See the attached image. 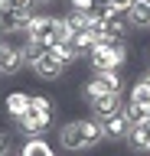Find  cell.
Returning <instances> with one entry per match:
<instances>
[{
    "label": "cell",
    "instance_id": "cell-1",
    "mask_svg": "<svg viewBox=\"0 0 150 156\" xmlns=\"http://www.w3.org/2000/svg\"><path fill=\"white\" fill-rule=\"evenodd\" d=\"M56 136L65 153H82V150H95L98 143H104V127L95 117H75V120L59 124Z\"/></svg>",
    "mask_w": 150,
    "mask_h": 156
},
{
    "label": "cell",
    "instance_id": "cell-2",
    "mask_svg": "<svg viewBox=\"0 0 150 156\" xmlns=\"http://www.w3.org/2000/svg\"><path fill=\"white\" fill-rule=\"evenodd\" d=\"M127 46H118V49H108V46H95V52L88 55V65L91 72H111V68H124L127 65Z\"/></svg>",
    "mask_w": 150,
    "mask_h": 156
},
{
    "label": "cell",
    "instance_id": "cell-3",
    "mask_svg": "<svg viewBox=\"0 0 150 156\" xmlns=\"http://www.w3.org/2000/svg\"><path fill=\"white\" fill-rule=\"evenodd\" d=\"M56 20H59L56 13H33V20H30V26H26L23 36L33 39V42H42L49 49L56 42Z\"/></svg>",
    "mask_w": 150,
    "mask_h": 156
},
{
    "label": "cell",
    "instance_id": "cell-4",
    "mask_svg": "<svg viewBox=\"0 0 150 156\" xmlns=\"http://www.w3.org/2000/svg\"><path fill=\"white\" fill-rule=\"evenodd\" d=\"M49 124H56V120H52V117H46V114H39V111H33V107H30L23 117H16V120H13V127L20 130L23 140H30V136H42L46 130H49Z\"/></svg>",
    "mask_w": 150,
    "mask_h": 156
},
{
    "label": "cell",
    "instance_id": "cell-5",
    "mask_svg": "<svg viewBox=\"0 0 150 156\" xmlns=\"http://www.w3.org/2000/svg\"><path fill=\"white\" fill-rule=\"evenodd\" d=\"M23 72V46H13V42H0V75L13 78Z\"/></svg>",
    "mask_w": 150,
    "mask_h": 156
},
{
    "label": "cell",
    "instance_id": "cell-6",
    "mask_svg": "<svg viewBox=\"0 0 150 156\" xmlns=\"http://www.w3.org/2000/svg\"><path fill=\"white\" fill-rule=\"evenodd\" d=\"M30 20H33V13H26V10H3L0 13V29L7 36H16V33H26Z\"/></svg>",
    "mask_w": 150,
    "mask_h": 156
},
{
    "label": "cell",
    "instance_id": "cell-7",
    "mask_svg": "<svg viewBox=\"0 0 150 156\" xmlns=\"http://www.w3.org/2000/svg\"><path fill=\"white\" fill-rule=\"evenodd\" d=\"M101 127H104V140H111V143H124L134 124H130L127 117H124V111H121V114L108 117V120H101Z\"/></svg>",
    "mask_w": 150,
    "mask_h": 156
},
{
    "label": "cell",
    "instance_id": "cell-8",
    "mask_svg": "<svg viewBox=\"0 0 150 156\" xmlns=\"http://www.w3.org/2000/svg\"><path fill=\"white\" fill-rule=\"evenodd\" d=\"M124 111V98L121 94H101L95 104H91V117L95 120H108V117H114V114H121Z\"/></svg>",
    "mask_w": 150,
    "mask_h": 156
},
{
    "label": "cell",
    "instance_id": "cell-9",
    "mask_svg": "<svg viewBox=\"0 0 150 156\" xmlns=\"http://www.w3.org/2000/svg\"><path fill=\"white\" fill-rule=\"evenodd\" d=\"M65 68H69V65H62L59 58H52L49 52H46V55L33 65V72H36V78H39V81H59V78L65 75Z\"/></svg>",
    "mask_w": 150,
    "mask_h": 156
},
{
    "label": "cell",
    "instance_id": "cell-10",
    "mask_svg": "<svg viewBox=\"0 0 150 156\" xmlns=\"http://www.w3.org/2000/svg\"><path fill=\"white\" fill-rule=\"evenodd\" d=\"M124 143H127L134 153H147V156H150V117L130 127V133H127Z\"/></svg>",
    "mask_w": 150,
    "mask_h": 156
},
{
    "label": "cell",
    "instance_id": "cell-11",
    "mask_svg": "<svg viewBox=\"0 0 150 156\" xmlns=\"http://www.w3.org/2000/svg\"><path fill=\"white\" fill-rule=\"evenodd\" d=\"M3 111H7L10 120L23 117L26 111H30V94H26V91H10V94L3 98Z\"/></svg>",
    "mask_w": 150,
    "mask_h": 156
},
{
    "label": "cell",
    "instance_id": "cell-12",
    "mask_svg": "<svg viewBox=\"0 0 150 156\" xmlns=\"http://www.w3.org/2000/svg\"><path fill=\"white\" fill-rule=\"evenodd\" d=\"M56 153V146L46 140V136H30V140H23L20 146V156H52Z\"/></svg>",
    "mask_w": 150,
    "mask_h": 156
},
{
    "label": "cell",
    "instance_id": "cell-13",
    "mask_svg": "<svg viewBox=\"0 0 150 156\" xmlns=\"http://www.w3.org/2000/svg\"><path fill=\"white\" fill-rule=\"evenodd\" d=\"M91 75L101 81V88H104L108 94H121V91H124V81H121L118 68H111V72H91Z\"/></svg>",
    "mask_w": 150,
    "mask_h": 156
},
{
    "label": "cell",
    "instance_id": "cell-14",
    "mask_svg": "<svg viewBox=\"0 0 150 156\" xmlns=\"http://www.w3.org/2000/svg\"><path fill=\"white\" fill-rule=\"evenodd\" d=\"M49 55L52 58H59L62 65H75V62H79V52H75V46H72V42H52L49 46Z\"/></svg>",
    "mask_w": 150,
    "mask_h": 156
},
{
    "label": "cell",
    "instance_id": "cell-15",
    "mask_svg": "<svg viewBox=\"0 0 150 156\" xmlns=\"http://www.w3.org/2000/svg\"><path fill=\"white\" fill-rule=\"evenodd\" d=\"M72 46H75V52H79L82 58H88L91 52H95V46H98V36H95L91 29H82L79 36L72 39Z\"/></svg>",
    "mask_w": 150,
    "mask_h": 156
},
{
    "label": "cell",
    "instance_id": "cell-16",
    "mask_svg": "<svg viewBox=\"0 0 150 156\" xmlns=\"http://www.w3.org/2000/svg\"><path fill=\"white\" fill-rule=\"evenodd\" d=\"M46 52H49V49L42 46V42H33V39H26V42H23V65H30V68H33L42 55H46Z\"/></svg>",
    "mask_w": 150,
    "mask_h": 156
},
{
    "label": "cell",
    "instance_id": "cell-17",
    "mask_svg": "<svg viewBox=\"0 0 150 156\" xmlns=\"http://www.w3.org/2000/svg\"><path fill=\"white\" fill-rule=\"evenodd\" d=\"M79 94H82V101H85V104L91 107V104H95V101H98L101 94H108V91H104V88H101V81H98V78L91 75L88 81H85V85H82V91H79Z\"/></svg>",
    "mask_w": 150,
    "mask_h": 156
},
{
    "label": "cell",
    "instance_id": "cell-18",
    "mask_svg": "<svg viewBox=\"0 0 150 156\" xmlns=\"http://www.w3.org/2000/svg\"><path fill=\"white\" fill-rule=\"evenodd\" d=\"M130 26H137V29H147L150 26V3L137 0V3L130 7Z\"/></svg>",
    "mask_w": 150,
    "mask_h": 156
},
{
    "label": "cell",
    "instance_id": "cell-19",
    "mask_svg": "<svg viewBox=\"0 0 150 156\" xmlns=\"http://www.w3.org/2000/svg\"><path fill=\"white\" fill-rule=\"evenodd\" d=\"M30 107L56 120V107H59V104H56V98H46V94H30Z\"/></svg>",
    "mask_w": 150,
    "mask_h": 156
},
{
    "label": "cell",
    "instance_id": "cell-20",
    "mask_svg": "<svg viewBox=\"0 0 150 156\" xmlns=\"http://www.w3.org/2000/svg\"><path fill=\"white\" fill-rule=\"evenodd\" d=\"M127 101H134V104H144V107H150V85L144 81V78H137V81L130 85V94H127Z\"/></svg>",
    "mask_w": 150,
    "mask_h": 156
},
{
    "label": "cell",
    "instance_id": "cell-21",
    "mask_svg": "<svg viewBox=\"0 0 150 156\" xmlns=\"http://www.w3.org/2000/svg\"><path fill=\"white\" fill-rule=\"evenodd\" d=\"M124 117H127L130 124H140V120H147V117H150V107L134 104V101H124Z\"/></svg>",
    "mask_w": 150,
    "mask_h": 156
},
{
    "label": "cell",
    "instance_id": "cell-22",
    "mask_svg": "<svg viewBox=\"0 0 150 156\" xmlns=\"http://www.w3.org/2000/svg\"><path fill=\"white\" fill-rule=\"evenodd\" d=\"M95 7H98V0H69V10L75 13H91Z\"/></svg>",
    "mask_w": 150,
    "mask_h": 156
},
{
    "label": "cell",
    "instance_id": "cell-23",
    "mask_svg": "<svg viewBox=\"0 0 150 156\" xmlns=\"http://www.w3.org/2000/svg\"><path fill=\"white\" fill-rule=\"evenodd\" d=\"M10 153H13V143L7 136V130H0V156H10Z\"/></svg>",
    "mask_w": 150,
    "mask_h": 156
},
{
    "label": "cell",
    "instance_id": "cell-24",
    "mask_svg": "<svg viewBox=\"0 0 150 156\" xmlns=\"http://www.w3.org/2000/svg\"><path fill=\"white\" fill-rule=\"evenodd\" d=\"M16 10H26V13H36V0H13Z\"/></svg>",
    "mask_w": 150,
    "mask_h": 156
},
{
    "label": "cell",
    "instance_id": "cell-25",
    "mask_svg": "<svg viewBox=\"0 0 150 156\" xmlns=\"http://www.w3.org/2000/svg\"><path fill=\"white\" fill-rule=\"evenodd\" d=\"M108 3H111V7H121V10H130L137 0H108Z\"/></svg>",
    "mask_w": 150,
    "mask_h": 156
},
{
    "label": "cell",
    "instance_id": "cell-26",
    "mask_svg": "<svg viewBox=\"0 0 150 156\" xmlns=\"http://www.w3.org/2000/svg\"><path fill=\"white\" fill-rule=\"evenodd\" d=\"M52 3H59V0H36V7H52Z\"/></svg>",
    "mask_w": 150,
    "mask_h": 156
},
{
    "label": "cell",
    "instance_id": "cell-27",
    "mask_svg": "<svg viewBox=\"0 0 150 156\" xmlns=\"http://www.w3.org/2000/svg\"><path fill=\"white\" fill-rule=\"evenodd\" d=\"M0 42H7V33H3V29H0Z\"/></svg>",
    "mask_w": 150,
    "mask_h": 156
},
{
    "label": "cell",
    "instance_id": "cell-28",
    "mask_svg": "<svg viewBox=\"0 0 150 156\" xmlns=\"http://www.w3.org/2000/svg\"><path fill=\"white\" fill-rule=\"evenodd\" d=\"M147 68H150V46H147Z\"/></svg>",
    "mask_w": 150,
    "mask_h": 156
},
{
    "label": "cell",
    "instance_id": "cell-29",
    "mask_svg": "<svg viewBox=\"0 0 150 156\" xmlns=\"http://www.w3.org/2000/svg\"><path fill=\"white\" fill-rule=\"evenodd\" d=\"M144 3H150V0H144Z\"/></svg>",
    "mask_w": 150,
    "mask_h": 156
},
{
    "label": "cell",
    "instance_id": "cell-30",
    "mask_svg": "<svg viewBox=\"0 0 150 156\" xmlns=\"http://www.w3.org/2000/svg\"><path fill=\"white\" fill-rule=\"evenodd\" d=\"M16 156H20V153H16Z\"/></svg>",
    "mask_w": 150,
    "mask_h": 156
}]
</instances>
